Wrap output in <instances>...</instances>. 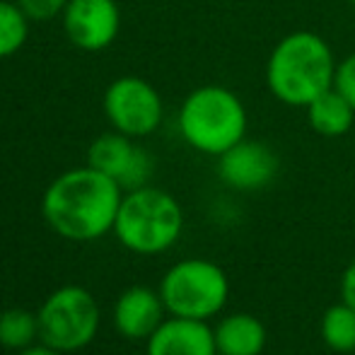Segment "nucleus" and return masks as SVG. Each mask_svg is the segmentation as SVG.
<instances>
[{"label": "nucleus", "mask_w": 355, "mask_h": 355, "mask_svg": "<svg viewBox=\"0 0 355 355\" xmlns=\"http://www.w3.org/2000/svg\"><path fill=\"white\" fill-rule=\"evenodd\" d=\"M29 17L15 0H0V61L10 58L27 44Z\"/></svg>", "instance_id": "nucleus-17"}, {"label": "nucleus", "mask_w": 355, "mask_h": 355, "mask_svg": "<svg viewBox=\"0 0 355 355\" xmlns=\"http://www.w3.org/2000/svg\"><path fill=\"white\" fill-rule=\"evenodd\" d=\"M179 136L196 153L218 157L247 138L249 114L242 97L223 85H201L184 97L177 114Z\"/></svg>", "instance_id": "nucleus-3"}, {"label": "nucleus", "mask_w": 355, "mask_h": 355, "mask_svg": "<svg viewBox=\"0 0 355 355\" xmlns=\"http://www.w3.org/2000/svg\"><path fill=\"white\" fill-rule=\"evenodd\" d=\"M348 3H351V5H353V8H355V0H348Z\"/></svg>", "instance_id": "nucleus-22"}, {"label": "nucleus", "mask_w": 355, "mask_h": 355, "mask_svg": "<svg viewBox=\"0 0 355 355\" xmlns=\"http://www.w3.org/2000/svg\"><path fill=\"white\" fill-rule=\"evenodd\" d=\"M184 232V211L169 191L141 187L123 191L114 223V234L123 249L141 257H157L179 242Z\"/></svg>", "instance_id": "nucleus-4"}, {"label": "nucleus", "mask_w": 355, "mask_h": 355, "mask_svg": "<svg viewBox=\"0 0 355 355\" xmlns=\"http://www.w3.org/2000/svg\"><path fill=\"white\" fill-rule=\"evenodd\" d=\"M218 177L232 191L252 193L271 187L281 169L278 153L263 141L242 138L237 145L218 155Z\"/></svg>", "instance_id": "nucleus-9"}, {"label": "nucleus", "mask_w": 355, "mask_h": 355, "mask_svg": "<svg viewBox=\"0 0 355 355\" xmlns=\"http://www.w3.org/2000/svg\"><path fill=\"white\" fill-rule=\"evenodd\" d=\"M87 164L112 177L123 191L148 187L155 174V159L138 138L123 136L119 131H107L94 138L87 148Z\"/></svg>", "instance_id": "nucleus-8"}, {"label": "nucleus", "mask_w": 355, "mask_h": 355, "mask_svg": "<svg viewBox=\"0 0 355 355\" xmlns=\"http://www.w3.org/2000/svg\"><path fill=\"white\" fill-rule=\"evenodd\" d=\"M334 87L353 104L355 109V51L348 53L343 61H338L336 68V80H334Z\"/></svg>", "instance_id": "nucleus-19"}, {"label": "nucleus", "mask_w": 355, "mask_h": 355, "mask_svg": "<svg viewBox=\"0 0 355 355\" xmlns=\"http://www.w3.org/2000/svg\"><path fill=\"white\" fill-rule=\"evenodd\" d=\"M123 189L99 169L75 167L58 174L42 196L44 223L63 239L94 242L114 232Z\"/></svg>", "instance_id": "nucleus-1"}, {"label": "nucleus", "mask_w": 355, "mask_h": 355, "mask_svg": "<svg viewBox=\"0 0 355 355\" xmlns=\"http://www.w3.org/2000/svg\"><path fill=\"white\" fill-rule=\"evenodd\" d=\"M218 355H261L266 351V324L249 312H234L213 327Z\"/></svg>", "instance_id": "nucleus-13"}, {"label": "nucleus", "mask_w": 355, "mask_h": 355, "mask_svg": "<svg viewBox=\"0 0 355 355\" xmlns=\"http://www.w3.org/2000/svg\"><path fill=\"white\" fill-rule=\"evenodd\" d=\"M336 53L317 32L297 29L278 39L266 58V87L285 107L304 109L334 87Z\"/></svg>", "instance_id": "nucleus-2"}, {"label": "nucleus", "mask_w": 355, "mask_h": 355, "mask_svg": "<svg viewBox=\"0 0 355 355\" xmlns=\"http://www.w3.org/2000/svg\"><path fill=\"white\" fill-rule=\"evenodd\" d=\"M39 317V341L61 353H78L97 338L102 312L99 302L83 285L56 288L42 302Z\"/></svg>", "instance_id": "nucleus-6"}, {"label": "nucleus", "mask_w": 355, "mask_h": 355, "mask_svg": "<svg viewBox=\"0 0 355 355\" xmlns=\"http://www.w3.org/2000/svg\"><path fill=\"white\" fill-rule=\"evenodd\" d=\"M29 17V22H51L53 17H61L68 0H15Z\"/></svg>", "instance_id": "nucleus-18"}, {"label": "nucleus", "mask_w": 355, "mask_h": 355, "mask_svg": "<svg viewBox=\"0 0 355 355\" xmlns=\"http://www.w3.org/2000/svg\"><path fill=\"white\" fill-rule=\"evenodd\" d=\"M61 24L75 49L97 53L116 42L121 32V10L116 0H68Z\"/></svg>", "instance_id": "nucleus-10"}, {"label": "nucleus", "mask_w": 355, "mask_h": 355, "mask_svg": "<svg viewBox=\"0 0 355 355\" xmlns=\"http://www.w3.org/2000/svg\"><path fill=\"white\" fill-rule=\"evenodd\" d=\"M341 300L355 309V259L343 268L341 276Z\"/></svg>", "instance_id": "nucleus-20"}, {"label": "nucleus", "mask_w": 355, "mask_h": 355, "mask_svg": "<svg viewBox=\"0 0 355 355\" xmlns=\"http://www.w3.org/2000/svg\"><path fill=\"white\" fill-rule=\"evenodd\" d=\"M114 329L128 341H148L167 319V307L159 290L131 285L114 302Z\"/></svg>", "instance_id": "nucleus-11"}, {"label": "nucleus", "mask_w": 355, "mask_h": 355, "mask_svg": "<svg viewBox=\"0 0 355 355\" xmlns=\"http://www.w3.org/2000/svg\"><path fill=\"white\" fill-rule=\"evenodd\" d=\"M39 341V317L22 307L0 312V346L8 351H24Z\"/></svg>", "instance_id": "nucleus-16"}, {"label": "nucleus", "mask_w": 355, "mask_h": 355, "mask_svg": "<svg viewBox=\"0 0 355 355\" xmlns=\"http://www.w3.org/2000/svg\"><path fill=\"white\" fill-rule=\"evenodd\" d=\"M17 355H66V353H61V351H56V348L46 346V343L37 341V343H34V346L24 348V351H19Z\"/></svg>", "instance_id": "nucleus-21"}, {"label": "nucleus", "mask_w": 355, "mask_h": 355, "mask_svg": "<svg viewBox=\"0 0 355 355\" xmlns=\"http://www.w3.org/2000/svg\"><path fill=\"white\" fill-rule=\"evenodd\" d=\"M145 355H218L213 327L201 319L169 314L145 341Z\"/></svg>", "instance_id": "nucleus-12"}, {"label": "nucleus", "mask_w": 355, "mask_h": 355, "mask_svg": "<svg viewBox=\"0 0 355 355\" xmlns=\"http://www.w3.org/2000/svg\"><path fill=\"white\" fill-rule=\"evenodd\" d=\"M157 290L167 314L211 322L227 304L230 278L211 259H182L167 268Z\"/></svg>", "instance_id": "nucleus-5"}, {"label": "nucleus", "mask_w": 355, "mask_h": 355, "mask_svg": "<svg viewBox=\"0 0 355 355\" xmlns=\"http://www.w3.org/2000/svg\"><path fill=\"white\" fill-rule=\"evenodd\" d=\"M307 123L317 136L322 138H341L351 133L355 123V109L353 104L338 92L336 87L327 89L319 94L312 104L304 107Z\"/></svg>", "instance_id": "nucleus-14"}, {"label": "nucleus", "mask_w": 355, "mask_h": 355, "mask_svg": "<svg viewBox=\"0 0 355 355\" xmlns=\"http://www.w3.org/2000/svg\"><path fill=\"white\" fill-rule=\"evenodd\" d=\"M102 112L114 131L141 141L162 126L164 102L157 87L141 75H121L104 89Z\"/></svg>", "instance_id": "nucleus-7"}, {"label": "nucleus", "mask_w": 355, "mask_h": 355, "mask_svg": "<svg viewBox=\"0 0 355 355\" xmlns=\"http://www.w3.org/2000/svg\"><path fill=\"white\" fill-rule=\"evenodd\" d=\"M319 336L331 353H353L355 351V309L341 302L327 307L319 322Z\"/></svg>", "instance_id": "nucleus-15"}]
</instances>
